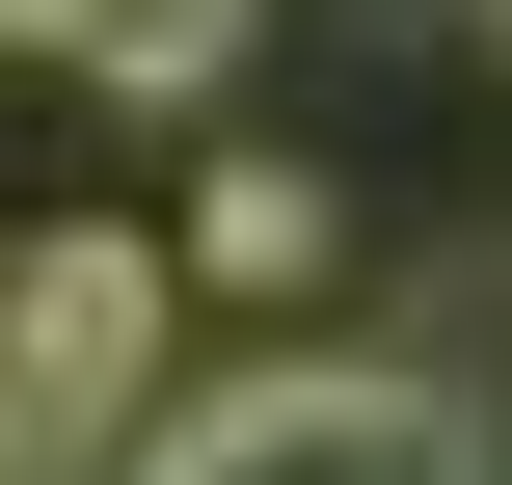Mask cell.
<instances>
[{
	"label": "cell",
	"mask_w": 512,
	"mask_h": 485,
	"mask_svg": "<svg viewBox=\"0 0 512 485\" xmlns=\"http://www.w3.org/2000/svg\"><path fill=\"white\" fill-rule=\"evenodd\" d=\"M189 270L135 243V216H54L27 243V297H0V485H135L189 432Z\"/></svg>",
	"instance_id": "6da1fadb"
},
{
	"label": "cell",
	"mask_w": 512,
	"mask_h": 485,
	"mask_svg": "<svg viewBox=\"0 0 512 485\" xmlns=\"http://www.w3.org/2000/svg\"><path fill=\"white\" fill-rule=\"evenodd\" d=\"M135 485H486V432L432 378H378V351H270V378H216Z\"/></svg>",
	"instance_id": "7a4b0ae2"
},
{
	"label": "cell",
	"mask_w": 512,
	"mask_h": 485,
	"mask_svg": "<svg viewBox=\"0 0 512 485\" xmlns=\"http://www.w3.org/2000/svg\"><path fill=\"white\" fill-rule=\"evenodd\" d=\"M486 54H512V0H486Z\"/></svg>",
	"instance_id": "3957f363"
}]
</instances>
